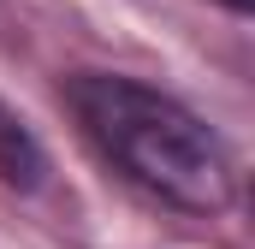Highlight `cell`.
Here are the masks:
<instances>
[{
	"label": "cell",
	"instance_id": "1",
	"mask_svg": "<svg viewBox=\"0 0 255 249\" xmlns=\"http://www.w3.org/2000/svg\"><path fill=\"white\" fill-rule=\"evenodd\" d=\"M65 107L77 130L89 136V148L148 190L154 202L178 208V214H220L238 196V172L226 142L208 130L202 113H190L178 95L125 77V71H71L60 83Z\"/></svg>",
	"mask_w": 255,
	"mask_h": 249
},
{
	"label": "cell",
	"instance_id": "2",
	"mask_svg": "<svg viewBox=\"0 0 255 249\" xmlns=\"http://www.w3.org/2000/svg\"><path fill=\"white\" fill-rule=\"evenodd\" d=\"M42 172H48L42 142L30 136V124H24L12 107H6V101H0V184L36 190V184H42Z\"/></svg>",
	"mask_w": 255,
	"mask_h": 249
},
{
	"label": "cell",
	"instance_id": "3",
	"mask_svg": "<svg viewBox=\"0 0 255 249\" xmlns=\"http://www.w3.org/2000/svg\"><path fill=\"white\" fill-rule=\"evenodd\" d=\"M220 6H226V12H250V0H220Z\"/></svg>",
	"mask_w": 255,
	"mask_h": 249
}]
</instances>
